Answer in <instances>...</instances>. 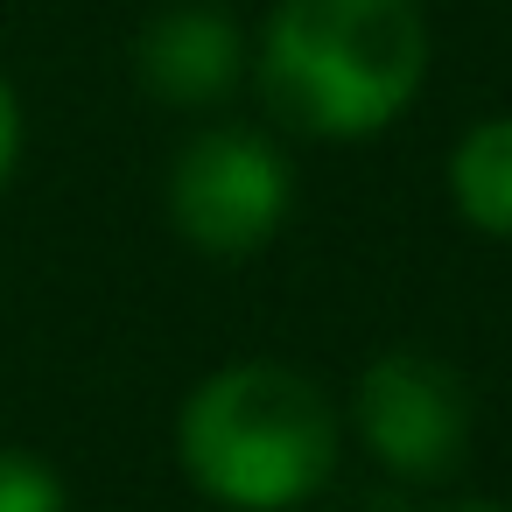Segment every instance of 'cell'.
<instances>
[{
  "mask_svg": "<svg viewBox=\"0 0 512 512\" xmlns=\"http://www.w3.org/2000/svg\"><path fill=\"white\" fill-rule=\"evenodd\" d=\"M0 512H71V484L36 449H0Z\"/></svg>",
  "mask_w": 512,
  "mask_h": 512,
  "instance_id": "cell-7",
  "label": "cell"
},
{
  "mask_svg": "<svg viewBox=\"0 0 512 512\" xmlns=\"http://www.w3.org/2000/svg\"><path fill=\"white\" fill-rule=\"evenodd\" d=\"M449 204L470 232L512 239V113L477 120L449 148Z\"/></svg>",
  "mask_w": 512,
  "mask_h": 512,
  "instance_id": "cell-6",
  "label": "cell"
},
{
  "mask_svg": "<svg viewBox=\"0 0 512 512\" xmlns=\"http://www.w3.org/2000/svg\"><path fill=\"white\" fill-rule=\"evenodd\" d=\"M260 99L309 141L386 134L428 78L421 0H274L253 50Z\"/></svg>",
  "mask_w": 512,
  "mask_h": 512,
  "instance_id": "cell-1",
  "label": "cell"
},
{
  "mask_svg": "<svg viewBox=\"0 0 512 512\" xmlns=\"http://www.w3.org/2000/svg\"><path fill=\"white\" fill-rule=\"evenodd\" d=\"M134 78L148 85V99L176 113L218 106L246 78V29L232 22L225 0H169L134 43Z\"/></svg>",
  "mask_w": 512,
  "mask_h": 512,
  "instance_id": "cell-5",
  "label": "cell"
},
{
  "mask_svg": "<svg viewBox=\"0 0 512 512\" xmlns=\"http://www.w3.org/2000/svg\"><path fill=\"white\" fill-rule=\"evenodd\" d=\"M22 141H29V120H22V99H15V85L0 78V190L15 183V169H22Z\"/></svg>",
  "mask_w": 512,
  "mask_h": 512,
  "instance_id": "cell-8",
  "label": "cell"
},
{
  "mask_svg": "<svg viewBox=\"0 0 512 512\" xmlns=\"http://www.w3.org/2000/svg\"><path fill=\"white\" fill-rule=\"evenodd\" d=\"M344 421L330 393L281 358H232L176 414L183 477L225 512H295L337 470Z\"/></svg>",
  "mask_w": 512,
  "mask_h": 512,
  "instance_id": "cell-2",
  "label": "cell"
},
{
  "mask_svg": "<svg viewBox=\"0 0 512 512\" xmlns=\"http://www.w3.org/2000/svg\"><path fill=\"white\" fill-rule=\"evenodd\" d=\"M442 512H512V505H498V498H456V505H442Z\"/></svg>",
  "mask_w": 512,
  "mask_h": 512,
  "instance_id": "cell-9",
  "label": "cell"
},
{
  "mask_svg": "<svg viewBox=\"0 0 512 512\" xmlns=\"http://www.w3.org/2000/svg\"><path fill=\"white\" fill-rule=\"evenodd\" d=\"M351 421H358L365 449L393 477H407V484H449L456 463L470 456L477 407H470V379L449 358L400 344V351H379L358 372Z\"/></svg>",
  "mask_w": 512,
  "mask_h": 512,
  "instance_id": "cell-4",
  "label": "cell"
},
{
  "mask_svg": "<svg viewBox=\"0 0 512 512\" xmlns=\"http://www.w3.org/2000/svg\"><path fill=\"white\" fill-rule=\"evenodd\" d=\"M295 211L288 155L260 127H204L169 162V225L204 260L260 253Z\"/></svg>",
  "mask_w": 512,
  "mask_h": 512,
  "instance_id": "cell-3",
  "label": "cell"
}]
</instances>
